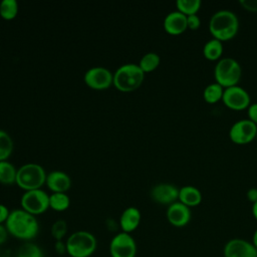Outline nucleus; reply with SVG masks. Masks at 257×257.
Segmentation results:
<instances>
[{"instance_id": "nucleus-1", "label": "nucleus", "mask_w": 257, "mask_h": 257, "mask_svg": "<svg viewBox=\"0 0 257 257\" xmlns=\"http://www.w3.org/2000/svg\"><path fill=\"white\" fill-rule=\"evenodd\" d=\"M5 227L9 234L20 240H31L38 233V222L34 215L16 209L10 212Z\"/></svg>"}, {"instance_id": "nucleus-2", "label": "nucleus", "mask_w": 257, "mask_h": 257, "mask_svg": "<svg viewBox=\"0 0 257 257\" xmlns=\"http://www.w3.org/2000/svg\"><path fill=\"white\" fill-rule=\"evenodd\" d=\"M239 30L237 15L228 9L216 11L209 20V31L213 38L220 41L232 39Z\"/></svg>"}, {"instance_id": "nucleus-3", "label": "nucleus", "mask_w": 257, "mask_h": 257, "mask_svg": "<svg viewBox=\"0 0 257 257\" xmlns=\"http://www.w3.org/2000/svg\"><path fill=\"white\" fill-rule=\"evenodd\" d=\"M145 72L135 63H126L119 66L113 74V85L120 91H133L143 83Z\"/></svg>"}, {"instance_id": "nucleus-4", "label": "nucleus", "mask_w": 257, "mask_h": 257, "mask_svg": "<svg viewBox=\"0 0 257 257\" xmlns=\"http://www.w3.org/2000/svg\"><path fill=\"white\" fill-rule=\"evenodd\" d=\"M241 76V64L232 57H222L214 67L215 81L224 88L238 85Z\"/></svg>"}, {"instance_id": "nucleus-5", "label": "nucleus", "mask_w": 257, "mask_h": 257, "mask_svg": "<svg viewBox=\"0 0 257 257\" xmlns=\"http://www.w3.org/2000/svg\"><path fill=\"white\" fill-rule=\"evenodd\" d=\"M95 237L87 231H76L66 240L65 250L71 257H89L96 249Z\"/></svg>"}, {"instance_id": "nucleus-6", "label": "nucleus", "mask_w": 257, "mask_h": 257, "mask_svg": "<svg viewBox=\"0 0 257 257\" xmlns=\"http://www.w3.org/2000/svg\"><path fill=\"white\" fill-rule=\"evenodd\" d=\"M44 169L35 163H28L17 170L16 184L25 191L40 189L46 182Z\"/></svg>"}, {"instance_id": "nucleus-7", "label": "nucleus", "mask_w": 257, "mask_h": 257, "mask_svg": "<svg viewBox=\"0 0 257 257\" xmlns=\"http://www.w3.org/2000/svg\"><path fill=\"white\" fill-rule=\"evenodd\" d=\"M20 202L24 211L35 216L44 213L48 209L49 196L41 189L25 191Z\"/></svg>"}, {"instance_id": "nucleus-8", "label": "nucleus", "mask_w": 257, "mask_h": 257, "mask_svg": "<svg viewBox=\"0 0 257 257\" xmlns=\"http://www.w3.org/2000/svg\"><path fill=\"white\" fill-rule=\"evenodd\" d=\"M257 125L249 118L235 121L229 130L230 140L237 145H247L256 139Z\"/></svg>"}, {"instance_id": "nucleus-9", "label": "nucleus", "mask_w": 257, "mask_h": 257, "mask_svg": "<svg viewBox=\"0 0 257 257\" xmlns=\"http://www.w3.org/2000/svg\"><path fill=\"white\" fill-rule=\"evenodd\" d=\"M222 101L227 107L233 110H242L248 108L251 104L249 92L240 85L225 88Z\"/></svg>"}, {"instance_id": "nucleus-10", "label": "nucleus", "mask_w": 257, "mask_h": 257, "mask_svg": "<svg viewBox=\"0 0 257 257\" xmlns=\"http://www.w3.org/2000/svg\"><path fill=\"white\" fill-rule=\"evenodd\" d=\"M109 252L111 257H136V241L128 233H118L110 241Z\"/></svg>"}, {"instance_id": "nucleus-11", "label": "nucleus", "mask_w": 257, "mask_h": 257, "mask_svg": "<svg viewBox=\"0 0 257 257\" xmlns=\"http://www.w3.org/2000/svg\"><path fill=\"white\" fill-rule=\"evenodd\" d=\"M113 81V74L102 66L89 68L84 73V82L93 89H105Z\"/></svg>"}, {"instance_id": "nucleus-12", "label": "nucleus", "mask_w": 257, "mask_h": 257, "mask_svg": "<svg viewBox=\"0 0 257 257\" xmlns=\"http://www.w3.org/2000/svg\"><path fill=\"white\" fill-rule=\"evenodd\" d=\"M224 257H257V249L244 239L234 238L225 244Z\"/></svg>"}, {"instance_id": "nucleus-13", "label": "nucleus", "mask_w": 257, "mask_h": 257, "mask_svg": "<svg viewBox=\"0 0 257 257\" xmlns=\"http://www.w3.org/2000/svg\"><path fill=\"white\" fill-rule=\"evenodd\" d=\"M151 198L161 205H172L179 200V189L170 183H160L151 190Z\"/></svg>"}, {"instance_id": "nucleus-14", "label": "nucleus", "mask_w": 257, "mask_h": 257, "mask_svg": "<svg viewBox=\"0 0 257 257\" xmlns=\"http://www.w3.org/2000/svg\"><path fill=\"white\" fill-rule=\"evenodd\" d=\"M191 210L183 203L177 201L167 209V219L175 227H184L191 220Z\"/></svg>"}, {"instance_id": "nucleus-15", "label": "nucleus", "mask_w": 257, "mask_h": 257, "mask_svg": "<svg viewBox=\"0 0 257 257\" xmlns=\"http://www.w3.org/2000/svg\"><path fill=\"white\" fill-rule=\"evenodd\" d=\"M164 28L171 35H180L188 29L187 16L180 11L168 13L164 19Z\"/></svg>"}, {"instance_id": "nucleus-16", "label": "nucleus", "mask_w": 257, "mask_h": 257, "mask_svg": "<svg viewBox=\"0 0 257 257\" xmlns=\"http://www.w3.org/2000/svg\"><path fill=\"white\" fill-rule=\"evenodd\" d=\"M45 183L53 193H65L71 186L69 176L61 171H53L49 173Z\"/></svg>"}, {"instance_id": "nucleus-17", "label": "nucleus", "mask_w": 257, "mask_h": 257, "mask_svg": "<svg viewBox=\"0 0 257 257\" xmlns=\"http://www.w3.org/2000/svg\"><path fill=\"white\" fill-rule=\"evenodd\" d=\"M141 212L136 207L126 208L120 216L119 225L124 233H131L135 231L141 223Z\"/></svg>"}, {"instance_id": "nucleus-18", "label": "nucleus", "mask_w": 257, "mask_h": 257, "mask_svg": "<svg viewBox=\"0 0 257 257\" xmlns=\"http://www.w3.org/2000/svg\"><path fill=\"white\" fill-rule=\"evenodd\" d=\"M203 199L201 191L192 186L187 185L179 189V202L183 203L187 207H196L201 204Z\"/></svg>"}, {"instance_id": "nucleus-19", "label": "nucleus", "mask_w": 257, "mask_h": 257, "mask_svg": "<svg viewBox=\"0 0 257 257\" xmlns=\"http://www.w3.org/2000/svg\"><path fill=\"white\" fill-rule=\"evenodd\" d=\"M223 54V42L212 38L208 40L203 46V55L206 59L211 61H216L221 59Z\"/></svg>"}, {"instance_id": "nucleus-20", "label": "nucleus", "mask_w": 257, "mask_h": 257, "mask_svg": "<svg viewBox=\"0 0 257 257\" xmlns=\"http://www.w3.org/2000/svg\"><path fill=\"white\" fill-rule=\"evenodd\" d=\"M224 89L225 88L216 81L208 84L203 90L204 100L207 103H216L219 100H222Z\"/></svg>"}, {"instance_id": "nucleus-21", "label": "nucleus", "mask_w": 257, "mask_h": 257, "mask_svg": "<svg viewBox=\"0 0 257 257\" xmlns=\"http://www.w3.org/2000/svg\"><path fill=\"white\" fill-rule=\"evenodd\" d=\"M16 175L17 170L11 163L7 161L0 162V183L4 185L16 183Z\"/></svg>"}, {"instance_id": "nucleus-22", "label": "nucleus", "mask_w": 257, "mask_h": 257, "mask_svg": "<svg viewBox=\"0 0 257 257\" xmlns=\"http://www.w3.org/2000/svg\"><path fill=\"white\" fill-rule=\"evenodd\" d=\"M70 204V199L65 193H53L49 196V207L54 211H65Z\"/></svg>"}, {"instance_id": "nucleus-23", "label": "nucleus", "mask_w": 257, "mask_h": 257, "mask_svg": "<svg viewBox=\"0 0 257 257\" xmlns=\"http://www.w3.org/2000/svg\"><path fill=\"white\" fill-rule=\"evenodd\" d=\"M202 2L200 0H177V10L186 16L197 14L200 10Z\"/></svg>"}, {"instance_id": "nucleus-24", "label": "nucleus", "mask_w": 257, "mask_h": 257, "mask_svg": "<svg viewBox=\"0 0 257 257\" xmlns=\"http://www.w3.org/2000/svg\"><path fill=\"white\" fill-rule=\"evenodd\" d=\"M161 62V58L159 54L155 52H148L141 58L139 62V66L142 68V70L146 72H151L155 70Z\"/></svg>"}, {"instance_id": "nucleus-25", "label": "nucleus", "mask_w": 257, "mask_h": 257, "mask_svg": "<svg viewBox=\"0 0 257 257\" xmlns=\"http://www.w3.org/2000/svg\"><path fill=\"white\" fill-rule=\"evenodd\" d=\"M12 151L13 141L11 137L3 130H0V162L6 161L11 155Z\"/></svg>"}, {"instance_id": "nucleus-26", "label": "nucleus", "mask_w": 257, "mask_h": 257, "mask_svg": "<svg viewBox=\"0 0 257 257\" xmlns=\"http://www.w3.org/2000/svg\"><path fill=\"white\" fill-rule=\"evenodd\" d=\"M18 13V3L16 0H2L0 3V15L3 19L11 20Z\"/></svg>"}, {"instance_id": "nucleus-27", "label": "nucleus", "mask_w": 257, "mask_h": 257, "mask_svg": "<svg viewBox=\"0 0 257 257\" xmlns=\"http://www.w3.org/2000/svg\"><path fill=\"white\" fill-rule=\"evenodd\" d=\"M18 257H43V253L40 247L36 244L26 243L20 247Z\"/></svg>"}, {"instance_id": "nucleus-28", "label": "nucleus", "mask_w": 257, "mask_h": 257, "mask_svg": "<svg viewBox=\"0 0 257 257\" xmlns=\"http://www.w3.org/2000/svg\"><path fill=\"white\" fill-rule=\"evenodd\" d=\"M67 231V224L64 220H57L51 227V234L57 240H60Z\"/></svg>"}, {"instance_id": "nucleus-29", "label": "nucleus", "mask_w": 257, "mask_h": 257, "mask_svg": "<svg viewBox=\"0 0 257 257\" xmlns=\"http://www.w3.org/2000/svg\"><path fill=\"white\" fill-rule=\"evenodd\" d=\"M187 25H188V29H191V30L198 29L201 25V19L198 16V14L187 16Z\"/></svg>"}, {"instance_id": "nucleus-30", "label": "nucleus", "mask_w": 257, "mask_h": 257, "mask_svg": "<svg viewBox=\"0 0 257 257\" xmlns=\"http://www.w3.org/2000/svg\"><path fill=\"white\" fill-rule=\"evenodd\" d=\"M238 3L247 11L257 12V0H239Z\"/></svg>"}, {"instance_id": "nucleus-31", "label": "nucleus", "mask_w": 257, "mask_h": 257, "mask_svg": "<svg viewBox=\"0 0 257 257\" xmlns=\"http://www.w3.org/2000/svg\"><path fill=\"white\" fill-rule=\"evenodd\" d=\"M248 118L257 125V102L251 103L247 108Z\"/></svg>"}, {"instance_id": "nucleus-32", "label": "nucleus", "mask_w": 257, "mask_h": 257, "mask_svg": "<svg viewBox=\"0 0 257 257\" xmlns=\"http://www.w3.org/2000/svg\"><path fill=\"white\" fill-rule=\"evenodd\" d=\"M9 214H10V212H9L8 208L6 206H4L3 204H0V224L7 221Z\"/></svg>"}, {"instance_id": "nucleus-33", "label": "nucleus", "mask_w": 257, "mask_h": 257, "mask_svg": "<svg viewBox=\"0 0 257 257\" xmlns=\"http://www.w3.org/2000/svg\"><path fill=\"white\" fill-rule=\"evenodd\" d=\"M246 197L252 204L257 202V188H250L246 193Z\"/></svg>"}, {"instance_id": "nucleus-34", "label": "nucleus", "mask_w": 257, "mask_h": 257, "mask_svg": "<svg viewBox=\"0 0 257 257\" xmlns=\"http://www.w3.org/2000/svg\"><path fill=\"white\" fill-rule=\"evenodd\" d=\"M8 236V231L6 229L5 226H3L2 224H0V245L3 244Z\"/></svg>"}, {"instance_id": "nucleus-35", "label": "nucleus", "mask_w": 257, "mask_h": 257, "mask_svg": "<svg viewBox=\"0 0 257 257\" xmlns=\"http://www.w3.org/2000/svg\"><path fill=\"white\" fill-rule=\"evenodd\" d=\"M252 214H253L254 218L257 220V202L252 204Z\"/></svg>"}, {"instance_id": "nucleus-36", "label": "nucleus", "mask_w": 257, "mask_h": 257, "mask_svg": "<svg viewBox=\"0 0 257 257\" xmlns=\"http://www.w3.org/2000/svg\"><path fill=\"white\" fill-rule=\"evenodd\" d=\"M253 242H252V244L255 246V248L257 249V229L255 230V232H254V234H253V240H252Z\"/></svg>"}, {"instance_id": "nucleus-37", "label": "nucleus", "mask_w": 257, "mask_h": 257, "mask_svg": "<svg viewBox=\"0 0 257 257\" xmlns=\"http://www.w3.org/2000/svg\"><path fill=\"white\" fill-rule=\"evenodd\" d=\"M256 140H257V135H256Z\"/></svg>"}]
</instances>
